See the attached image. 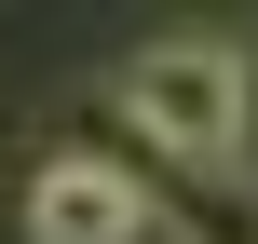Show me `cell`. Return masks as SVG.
I'll return each mask as SVG.
<instances>
[{"instance_id": "3957f363", "label": "cell", "mask_w": 258, "mask_h": 244, "mask_svg": "<svg viewBox=\"0 0 258 244\" xmlns=\"http://www.w3.org/2000/svg\"><path fill=\"white\" fill-rule=\"evenodd\" d=\"M245 177H258V41H245Z\"/></svg>"}, {"instance_id": "7a4b0ae2", "label": "cell", "mask_w": 258, "mask_h": 244, "mask_svg": "<svg viewBox=\"0 0 258 244\" xmlns=\"http://www.w3.org/2000/svg\"><path fill=\"white\" fill-rule=\"evenodd\" d=\"M27 244H163V204H150L136 163H109V149H54V163L27 177Z\"/></svg>"}, {"instance_id": "6da1fadb", "label": "cell", "mask_w": 258, "mask_h": 244, "mask_svg": "<svg viewBox=\"0 0 258 244\" xmlns=\"http://www.w3.org/2000/svg\"><path fill=\"white\" fill-rule=\"evenodd\" d=\"M109 95H122V122H136L177 177H245V41L163 27V41H136V54L109 68Z\"/></svg>"}]
</instances>
